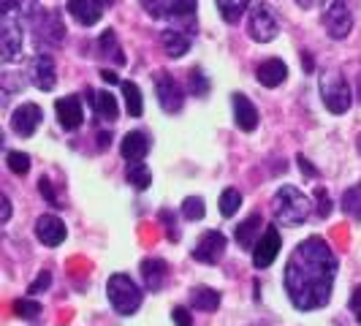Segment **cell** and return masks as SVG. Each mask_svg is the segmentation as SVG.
<instances>
[{"label": "cell", "instance_id": "9a60e30c", "mask_svg": "<svg viewBox=\"0 0 361 326\" xmlns=\"http://www.w3.org/2000/svg\"><path fill=\"white\" fill-rule=\"evenodd\" d=\"M66 234H68V231H66V223H63L57 215H41L36 220L38 242H44L47 248H57V245H63Z\"/></svg>", "mask_w": 361, "mask_h": 326}, {"label": "cell", "instance_id": "60d3db41", "mask_svg": "<svg viewBox=\"0 0 361 326\" xmlns=\"http://www.w3.org/2000/svg\"><path fill=\"white\" fill-rule=\"evenodd\" d=\"M38 191H41V196H47V201H49V204H57V199H54L49 180H44V177H41V182H38Z\"/></svg>", "mask_w": 361, "mask_h": 326}, {"label": "cell", "instance_id": "5b68a950", "mask_svg": "<svg viewBox=\"0 0 361 326\" xmlns=\"http://www.w3.org/2000/svg\"><path fill=\"white\" fill-rule=\"evenodd\" d=\"M22 44H25V33H22L19 11H0V57H3V63L19 60Z\"/></svg>", "mask_w": 361, "mask_h": 326}, {"label": "cell", "instance_id": "681fc988", "mask_svg": "<svg viewBox=\"0 0 361 326\" xmlns=\"http://www.w3.org/2000/svg\"><path fill=\"white\" fill-rule=\"evenodd\" d=\"M111 3H114V0H98V6H104V8H106V6H111Z\"/></svg>", "mask_w": 361, "mask_h": 326}, {"label": "cell", "instance_id": "484cf974", "mask_svg": "<svg viewBox=\"0 0 361 326\" xmlns=\"http://www.w3.org/2000/svg\"><path fill=\"white\" fill-rule=\"evenodd\" d=\"M126 177L136 191H147V188L152 185V171H149V169H147V163H142V161L128 163Z\"/></svg>", "mask_w": 361, "mask_h": 326}, {"label": "cell", "instance_id": "603a6c76", "mask_svg": "<svg viewBox=\"0 0 361 326\" xmlns=\"http://www.w3.org/2000/svg\"><path fill=\"white\" fill-rule=\"evenodd\" d=\"M90 95V104L95 109V114H98V120H117V114H120V109H117V98L111 95L109 90H87Z\"/></svg>", "mask_w": 361, "mask_h": 326}, {"label": "cell", "instance_id": "ee69618b", "mask_svg": "<svg viewBox=\"0 0 361 326\" xmlns=\"http://www.w3.org/2000/svg\"><path fill=\"white\" fill-rule=\"evenodd\" d=\"M326 0H296V6H299V8H305V11H307V8H318V6H324Z\"/></svg>", "mask_w": 361, "mask_h": 326}, {"label": "cell", "instance_id": "4316f807", "mask_svg": "<svg viewBox=\"0 0 361 326\" xmlns=\"http://www.w3.org/2000/svg\"><path fill=\"white\" fill-rule=\"evenodd\" d=\"M120 87H123V95H126L128 114H130V117H142V111H145V101H142V90H139V85H136V82H123Z\"/></svg>", "mask_w": 361, "mask_h": 326}, {"label": "cell", "instance_id": "5bb4252c", "mask_svg": "<svg viewBox=\"0 0 361 326\" xmlns=\"http://www.w3.org/2000/svg\"><path fill=\"white\" fill-rule=\"evenodd\" d=\"M30 82L36 85L38 90H52L57 85V71H54V60L49 54H36L33 63H30Z\"/></svg>", "mask_w": 361, "mask_h": 326}, {"label": "cell", "instance_id": "74e56055", "mask_svg": "<svg viewBox=\"0 0 361 326\" xmlns=\"http://www.w3.org/2000/svg\"><path fill=\"white\" fill-rule=\"evenodd\" d=\"M49 283H52V274H49V272H41V274L36 277V283H30L27 294H38V291H47V289H49Z\"/></svg>", "mask_w": 361, "mask_h": 326}, {"label": "cell", "instance_id": "ba28073f", "mask_svg": "<svg viewBox=\"0 0 361 326\" xmlns=\"http://www.w3.org/2000/svg\"><path fill=\"white\" fill-rule=\"evenodd\" d=\"M324 28L334 41H343V38L350 36V30H353V17H350V8H348L345 0H334V3L326 8Z\"/></svg>", "mask_w": 361, "mask_h": 326}, {"label": "cell", "instance_id": "7a4b0ae2", "mask_svg": "<svg viewBox=\"0 0 361 326\" xmlns=\"http://www.w3.org/2000/svg\"><path fill=\"white\" fill-rule=\"evenodd\" d=\"M271 207H274V215L280 223H286V226H299V223H305L310 215V199L299 191V188H293V185H283L277 193H274V199H271Z\"/></svg>", "mask_w": 361, "mask_h": 326}, {"label": "cell", "instance_id": "836d02e7", "mask_svg": "<svg viewBox=\"0 0 361 326\" xmlns=\"http://www.w3.org/2000/svg\"><path fill=\"white\" fill-rule=\"evenodd\" d=\"M14 315H19V318H38L41 315V302H36V299H17L14 302Z\"/></svg>", "mask_w": 361, "mask_h": 326}, {"label": "cell", "instance_id": "d6986e66", "mask_svg": "<svg viewBox=\"0 0 361 326\" xmlns=\"http://www.w3.org/2000/svg\"><path fill=\"white\" fill-rule=\"evenodd\" d=\"M66 8H68V14H71L79 25H85V28L95 25V22L101 19V14H104V6H98V0H68Z\"/></svg>", "mask_w": 361, "mask_h": 326}, {"label": "cell", "instance_id": "ab89813d", "mask_svg": "<svg viewBox=\"0 0 361 326\" xmlns=\"http://www.w3.org/2000/svg\"><path fill=\"white\" fill-rule=\"evenodd\" d=\"M171 318L177 326H193V318H190V310L188 308H174L171 310Z\"/></svg>", "mask_w": 361, "mask_h": 326}, {"label": "cell", "instance_id": "4fadbf2b", "mask_svg": "<svg viewBox=\"0 0 361 326\" xmlns=\"http://www.w3.org/2000/svg\"><path fill=\"white\" fill-rule=\"evenodd\" d=\"M54 111H57V120H60V126L66 128V131H76V128L85 123V109H82L79 95H66V98H57Z\"/></svg>", "mask_w": 361, "mask_h": 326}, {"label": "cell", "instance_id": "52a82bcc", "mask_svg": "<svg viewBox=\"0 0 361 326\" xmlns=\"http://www.w3.org/2000/svg\"><path fill=\"white\" fill-rule=\"evenodd\" d=\"M155 95H158L161 109L169 111V114L180 111L182 104H185V90H182V85L171 73H166V71H161L155 76Z\"/></svg>", "mask_w": 361, "mask_h": 326}, {"label": "cell", "instance_id": "7bdbcfd3", "mask_svg": "<svg viewBox=\"0 0 361 326\" xmlns=\"http://www.w3.org/2000/svg\"><path fill=\"white\" fill-rule=\"evenodd\" d=\"M299 169H302V174H307V177H315V174H318V171L310 166V161L305 155H299Z\"/></svg>", "mask_w": 361, "mask_h": 326}, {"label": "cell", "instance_id": "ac0fdd59", "mask_svg": "<svg viewBox=\"0 0 361 326\" xmlns=\"http://www.w3.org/2000/svg\"><path fill=\"white\" fill-rule=\"evenodd\" d=\"M120 152H123V158H126L128 163L145 161L147 152H149V139H147V133H142V131L126 133V139L120 142Z\"/></svg>", "mask_w": 361, "mask_h": 326}, {"label": "cell", "instance_id": "f907efd6", "mask_svg": "<svg viewBox=\"0 0 361 326\" xmlns=\"http://www.w3.org/2000/svg\"><path fill=\"white\" fill-rule=\"evenodd\" d=\"M359 324H361V310H359Z\"/></svg>", "mask_w": 361, "mask_h": 326}, {"label": "cell", "instance_id": "6da1fadb", "mask_svg": "<svg viewBox=\"0 0 361 326\" xmlns=\"http://www.w3.org/2000/svg\"><path fill=\"white\" fill-rule=\"evenodd\" d=\"M337 277V255L321 236H307L296 245L286 264V294L296 310H318L329 305Z\"/></svg>", "mask_w": 361, "mask_h": 326}, {"label": "cell", "instance_id": "f35d334b", "mask_svg": "<svg viewBox=\"0 0 361 326\" xmlns=\"http://www.w3.org/2000/svg\"><path fill=\"white\" fill-rule=\"evenodd\" d=\"M145 6V11L152 19H161L163 17V0H139Z\"/></svg>", "mask_w": 361, "mask_h": 326}, {"label": "cell", "instance_id": "d4e9b609", "mask_svg": "<svg viewBox=\"0 0 361 326\" xmlns=\"http://www.w3.org/2000/svg\"><path fill=\"white\" fill-rule=\"evenodd\" d=\"M190 305L196 310H204V313H212L220 305V294L215 289H209V286H196L190 291Z\"/></svg>", "mask_w": 361, "mask_h": 326}, {"label": "cell", "instance_id": "7402d4cb", "mask_svg": "<svg viewBox=\"0 0 361 326\" xmlns=\"http://www.w3.org/2000/svg\"><path fill=\"white\" fill-rule=\"evenodd\" d=\"M166 261L163 258H145L142 261V280H145V286L149 291H161L163 283H166Z\"/></svg>", "mask_w": 361, "mask_h": 326}, {"label": "cell", "instance_id": "cb8c5ba5", "mask_svg": "<svg viewBox=\"0 0 361 326\" xmlns=\"http://www.w3.org/2000/svg\"><path fill=\"white\" fill-rule=\"evenodd\" d=\"M161 44H163V49H166V54L174 57V60L190 52V36H188L185 30H166L161 36Z\"/></svg>", "mask_w": 361, "mask_h": 326}, {"label": "cell", "instance_id": "c3c4849f", "mask_svg": "<svg viewBox=\"0 0 361 326\" xmlns=\"http://www.w3.org/2000/svg\"><path fill=\"white\" fill-rule=\"evenodd\" d=\"M302 66H305L307 71H312V60H310V57H307V52L302 54Z\"/></svg>", "mask_w": 361, "mask_h": 326}, {"label": "cell", "instance_id": "d6a6232c", "mask_svg": "<svg viewBox=\"0 0 361 326\" xmlns=\"http://www.w3.org/2000/svg\"><path fill=\"white\" fill-rule=\"evenodd\" d=\"M204 199L201 196H188V199L182 201V217L185 220H201L204 217Z\"/></svg>", "mask_w": 361, "mask_h": 326}, {"label": "cell", "instance_id": "f6af8a7d", "mask_svg": "<svg viewBox=\"0 0 361 326\" xmlns=\"http://www.w3.org/2000/svg\"><path fill=\"white\" fill-rule=\"evenodd\" d=\"M101 79H104L106 85H123V82H120V76H117L114 71H101Z\"/></svg>", "mask_w": 361, "mask_h": 326}, {"label": "cell", "instance_id": "8992f818", "mask_svg": "<svg viewBox=\"0 0 361 326\" xmlns=\"http://www.w3.org/2000/svg\"><path fill=\"white\" fill-rule=\"evenodd\" d=\"M247 30H250L253 41H261V44H269V41L277 38L280 22H277V17H274V11H271V6L267 0H258L253 8H250Z\"/></svg>", "mask_w": 361, "mask_h": 326}, {"label": "cell", "instance_id": "bcb514c9", "mask_svg": "<svg viewBox=\"0 0 361 326\" xmlns=\"http://www.w3.org/2000/svg\"><path fill=\"white\" fill-rule=\"evenodd\" d=\"M350 308H353V310H361V286L356 289V294H353V299H350Z\"/></svg>", "mask_w": 361, "mask_h": 326}, {"label": "cell", "instance_id": "4dcf8cb0", "mask_svg": "<svg viewBox=\"0 0 361 326\" xmlns=\"http://www.w3.org/2000/svg\"><path fill=\"white\" fill-rule=\"evenodd\" d=\"M343 210L348 215H353L356 220H361V182L359 185H353V188H348L343 196Z\"/></svg>", "mask_w": 361, "mask_h": 326}, {"label": "cell", "instance_id": "30bf717a", "mask_svg": "<svg viewBox=\"0 0 361 326\" xmlns=\"http://www.w3.org/2000/svg\"><path fill=\"white\" fill-rule=\"evenodd\" d=\"M280 245H283V239H280V231H277L274 226H269V229L261 234L258 245L253 248L255 270H267L271 261L277 258V253H280Z\"/></svg>", "mask_w": 361, "mask_h": 326}, {"label": "cell", "instance_id": "8d00e7d4", "mask_svg": "<svg viewBox=\"0 0 361 326\" xmlns=\"http://www.w3.org/2000/svg\"><path fill=\"white\" fill-rule=\"evenodd\" d=\"M315 201H318V215L321 217L331 215V199H329V193H326L324 188H315Z\"/></svg>", "mask_w": 361, "mask_h": 326}, {"label": "cell", "instance_id": "3957f363", "mask_svg": "<svg viewBox=\"0 0 361 326\" xmlns=\"http://www.w3.org/2000/svg\"><path fill=\"white\" fill-rule=\"evenodd\" d=\"M106 294L111 308L117 310L120 315H133L136 310L142 308V289L136 286V280H130L123 272H117V274L109 277Z\"/></svg>", "mask_w": 361, "mask_h": 326}, {"label": "cell", "instance_id": "d590c367", "mask_svg": "<svg viewBox=\"0 0 361 326\" xmlns=\"http://www.w3.org/2000/svg\"><path fill=\"white\" fill-rule=\"evenodd\" d=\"M161 220H163V226H166V236H169V242H177V239H180L177 220L171 217V212H169V210H163V212H161Z\"/></svg>", "mask_w": 361, "mask_h": 326}, {"label": "cell", "instance_id": "e575fe53", "mask_svg": "<svg viewBox=\"0 0 361 326\" xmlns=\"http://www.w3.org/2000/svg\"><path fill=\"white\" fill-rule=\"evenodd\" d=\"M190 92H193L196 98H204V95L209 92V79L204 76L201 68H193V71H190Z\"/></svg>", "mask_w": 361, "mask_h": 326}, {"label": "cell", "instance_id": "8fae6325", "mask_svg": "<svg viewBox=\"0 0 361 326\" xmlns=\"http://www.w3.org/2000/svg\"><path fill=\"white\" fill-rule=\"evenodd\" d=\"M41 120H44V111L41 107L36 104H22V107L14 109V114H11V128H14V133L17 136H33L41 126Z\"/></svg>", "mask_w": 361, "mask_h": 326}, {"label": "cell", "instance_id": "1f68e13d", "mask_svg": "<svg viewBox=\"0 0 361 326\" xmlns=\"http://www.w3.org/2000/svg\"><path fill=\"white\" fill-rule=\"evenodd\" d=\"M6 163H8V169L19 174V177H25L27 171H30V155L27 152H19V150H11L8 155H6Z\"/></svg>", "mask_w": 361, "mask_h": 326}, {"label": "cell", "instance_id": "44dd1931", "mask_svg": "<svg viewBox=\"0 0 361 326\" xmlns=\"http://www.w3.org/2000/svg\"><path fill=\"white\" fill-rule=\"evenodd\" d=\"M196 11H199L196 0H163V17H171L185 25H193Z\"/></svg>", "mask_w": 361, "mask_h": 326}, {"label": "cell", "instance_id": "7dc6e473", "mask_svg": "<svg viewBox=\"0 0 361 326\" xmlns=\"http://www.w3.org/2000/svg\"><path fill=\"white\" fill-rule=\"evenodd\" d=\"M109 139H111V136H109V133H101V136H98V147H101V150H104V147L109 145Z\"/></svg>", "mask_w": 361, "mask_h": 326}, {"label": "cell", "instance_id": "ffe728a7", "mask_svg": "<svg viewBox=\"0 0 361 326\" xmlns=\"http://www.w3.org/2000/svg\"><path fill=\"white\" fill-rule=\"evenodd\" d=\"M261 226H264V217L258 215V212L250 217H245V220L236 226V242H239V248L253 250L255 245H258V239H261Z\"/></svg>", "mask_w": 361, "mask_h": 326}, {"label": "cell", "instance_id": "9c48e42d", "mask_svg": "<svg viewBox=\"0 0 361 326\" xmlns=\"http://www.w3.org/2000/svg\"><path fill=\"white\" fill-rule=\"evenodd\" d=\"M30 28L38 33V47L44 44V47H57L60 41H63V36H66V28H63V22H60V17H57V11H38L36 19L30 22Z\"/></svg>", "mask_w": 361, "mask_h": 326}, {"label": "cell", "instance_id": "7c38bea8", "mask_svg": "<svg viewBox=\"0 0 361 326\" xmlns=\"http://www.w3.org/2000/svg\"><path fill=\"white\" fill-rule=\"evenodd\" d=\"M226 253V236L220 231H207L193 248V258L201 264H217Z\"/></svg>", "mask_w": 361, "mask_h": 326}, {"label": "cell", "instance_id": "83f0119b", "mask_svg": "<svg viewBox=\"0 0 361 326\" xmlns=\"http://www.w3.org/2000/svg\"><path fill=\"white\" fill-rule=\"evenodd\" d=\"M217 3V11H220V17L226 19L228 25H234L239 22V17L247 11V6H250V0H215Z\"/></svg>", "mask_w": 361, "mask_h": 326}, {"label": "cell", "instance_id": "2e32d148", "mask_svg": "<svg viewBox=\"0 0 361 326\" xmlns=\"http://www.w3.org/2000/svg\"><path fill=\"white\" fill-rule=\"evenodd\" d=\"M231 104H234V123L239 131H255L258 128V109L253 107V101L242 92H234L231 95Z\"/></svg>", "mask_w": 361, "mask_h": 326}, {"label": "cell", "instance_id": "e0dca14e", "mask_svg": "<svg viewBox=\"0 0 361 326\" xmlns=\"http://www.w3.org/2000/svg\"><path fill=\"white\" fill-rule=\"evenodd\" d=\"M255 79L264 85V87H280L286 79H288V68L283 60L271 57V60H264L258 68H255Z\"/></svg>", "mask_w": 361, "mask_h": 326}, {"label": "cell", "instance_id": "f546056e", "mask_svg": "<svg viewBox=\"0 0 361 326\" xmlns=\"http://www.w3.org/2000/svg\"><path fill=\"white\" fill-rule=\"evenodd\" d=\"M239 207H242V193L236 188H226L220 193V212H223V217H234L239 212Z\"/></svg>", "mask_w": 361, "mask_h": 326}, {"label": "cell", "instance_id": "277c9868", "mask_svg": "<svg viewBox=\"0 0 361 326\" xmlns=\"http://www.w3.org/2000/svg\"><path fill=\"white\" fill-rule=\"evenodd\" d=\"M321 98L331 114H345L353 104L350 85L340 71H326L321 76Z\"/></svg>", "mask_w": 361, "mask_h": 326}, {"label": "cell", "instance_id": "f1b7e54d", "mask_svg": "<svg viewBox=\"0 0 361 326\" xmlns=\"http://www.w3.org/2000/svg\"><path fill=\"white\" fill-rule=\"evenodd\" d=\"M98 49H101L104 54H111L117 66H126V54H123L120 44H117V36H114V30H104V36L98 38Z\"/></svg>", "mask_w": 361, "mask_h": 326}, {"label": "cell", "instance_id": "b9f144b4", "mask_svg": "<svg viewBox=\"0 0 361 326\" xmlns=\"http://www.w3.org/2000/svg\"><path fill=\"white\" fill-rule=\"evenodd\" d=\"M0 204H3V210H0V223H8V217H11V201H8V196H3Z\"/></svg>", "mask_w": 361, "mask_h": 326}]
</instances>
